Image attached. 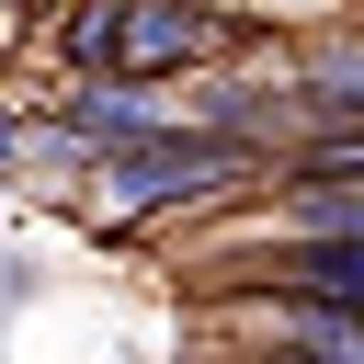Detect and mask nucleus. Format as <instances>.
Returning a JSON list of instances; mask_svg holds the SVG:
<instances>
[{
	"label": "nucleus",
	"instance_id": "7",
	"mask_svg": "<svg viewBox=\"0 0 364 364\" xmlns=\"http://www.w3.org/2000/svg\"><path fill=\"white\" fill-rule=\"evenodd\" d=\"M11 148H23V114H11V102H0V159H11Z\"/></svg>",
	"mask_w": 364,
	"mask_h": 364
},
{
	"label": "nucleus",
	"instance_id": "3",
	"mask_svg": "<svg viewBox=\"0 0 364 364\" xmlns=\"http://www.w3.org/2000/svg\"><path fill=\"white\" fill-rule=\"evenodd\" d=\"M228 284H273V296L364 307V228H307V239H273V250L228 262Z\"/></svg>",
	"mask_w": 364,
	"mask_h": 364
},
{
	"label": "nucleus",
	"instance_id": "1",
	"mask_svg": "<svg viewBox=\"0 0 364 364\" xmlns=\"http://www.w3.org/2000/svg\"><path fill=\"white\" fill-rule=\"evenodd\" d=\"M228 46H250V23L239 11H216V0H114V34H102V68L91 80H182V68H205V57H228Z\"/></svg>",
	"mask_w": 364,
	"mask_h": 364
},
{
	"label": "nucleus",
	"instance_id": "5",
	"mask_svg": "<svg viewBox=\"0 0 364 364\" xmlns=\"http://www.w3.org/2000/svg\"><path fill=\"white\" fill-rule=\"evenodd\" d=\"M296 91L330 114V125H364V34H341V46H318L307 68H296Z\"/></svg>",
	"mask_w": 364,
	"mask_h": 364
},
{
	"label": "nucleus",
	"instance_id": "6",
	"mask_svg": "<svg viewBox=\"0 0 364 364\" xmlns=\"http://www.w3.org/2000/svg\"><path fill=\"white\" fill-rule=\"evenodd\" d=\"M284 182H318V193H364V125H318V136L284 159Z\"/></svg>",
	"mask_w": 364,
	"mask_h": 364
},
{
	"label": "nucleus",
	"instance_id": "2",
	"mask_svg": "<svg viewBox=\"0 0 364 364\" xmlns=\"http://www.w3.org/2000/svg\"><path fill=\"white\" fill-rule=\"evenodd\" d=\"M216 353H307V364H364V307H318V296H273V284H228L205 307Z\"/></svg>",
	"mask_w": 364,
	"mask_h": 364
},
{
	"label": "nucleus",
	"instance_id": "8",
	"mask_svg": "<svg viewBox=\"0 0 364 364\" xmlns=\"http://www.w3.org/2000/svg\"><path fill=\"white\" fill-rule=\"evenodd\" d=\"M11 11H23V23H57V11H68V0H11Z\"/></svg>",
	"mask_w": 364,
	"mask_h": 364
},
{
	"label": "nucleus",
	"instance_id": "4",
	"mask_svg": "<svg viewBox=\"0 0 364 364\" xmlns=\"http://www.w3.org/2000/svg\"><path fill=\"white\" fill-rule=\"evenodd\" d=\"M159 125H171V114L148 102V80H68V91H57V136H91L102 159L136 148V136H159Z\"/></svg>",
	"mask_w": 364,
	"mask_h": 364
},
{
	"label": "nucleus",
	"instance_id": "9",
	"mask_svg": "<svg viewBox=\"0 0 364 364\" xmlns=\"http://www.w3.org/2000/svg\"><path fill=\"white\" fill-rule=\"evenodd\" d=\"M216 364H307V353H216Z\"/></svg>",
	"mask_w": 364,
	"mask_h": 364
}]
</instances>
